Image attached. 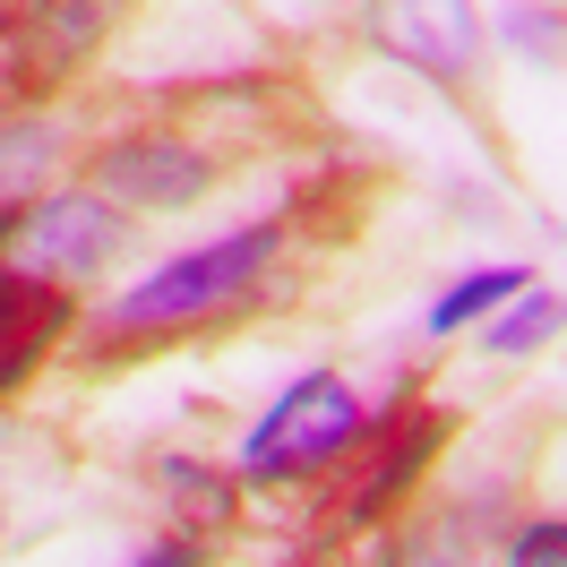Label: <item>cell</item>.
<instances>
[{"mask_svg": "<svg viewBox=\"0 0 567 567\" xmlns=\"http://www.w3.org/2000/svg\"><path fill=\"white\" fill-rule=\"evenodd\" d=\"M284 241H292V224H284V215H258L241 233H215V241L181 249L164 267H146L130 292L104 301L95 344H104V353H138V344L198 336V327H224V319H241V310H258V301L276 292Z\"/></svg>", "mask_w": 567, "mask_h": 567, "instance_id": "cell-1", "label": "cell"}, {"mask_svg": "<svg viewBox=\"0 0 567 567\" xmlns=\"http://www.w3.org/2000/svg\"><path fill=\"white\" fill-rule=\"evenodd\" d=\"M370 439V413H361V395L336 379V370H310V379H292V388L267 404V422L249 430L241 447V473H327V464H344Z\"/></svg>", "mask_w": 567, "mask_h": 567, "instance_id": "cell-2", "label": "cell"}, {"mask_svg": "<svg viewBox=\"0 0 567 567\" xmlns=\"http://www.w3.org/2000/svg\"><path fill=\"white\" fill-rule=\"evenodd\" d=\"M361 43H370L379 61H395V70L464 95V86L482 78L491 27H482L473 0H370V9H361Z\"/></svg>", "mask_w": 567, "mask_h": 567, "instance_id": "cell-3", "label": "cell"}, {"mask_svg": "<svg viewBox=\"0 0 567 567\" xmlns=\"http://www.w3.org/2000/svg\"><path fill=\"white\" fill-rule=\"evenodd\" d=\"M121 249V207L112 198H27L9 215V267L43 284H86Z\"/></svg>", "mask_w": 567, "mask_h": 567, "instance_id": "cell-4", "label": "cell"}, {"mask_svg": "<svg viewBox=\"0 0 567 567\" xmlns=\"http://www.w3.org/2000/svg\"><path fill=\"white\" fill-rule=\"evenodd\" d=\"M86 181L112 207H189V198L215 189V146L173 138V130H138V138H112L86 164Z\"/></svg>", "mask_w": 567, "mask_h": 567, "instance_id": "cell-5", "label": "cell"}, {"mask_svg": "<svg viewBox=\"0 0 567 567\" xmlns=\"http://www.w3.org/2000/svg\"><path fill=\"white\" fill-rule=\"evenodd\" d=\"M112 0H27L18 18H9V35L27 43V78H18V95H35V86H52V78L78 70V52L104 35Z\"/></svg>", "mask_w": 567, "mask_h": 567, "instance_id": "cell-6", "label": "cell"}, {"mask_svg": "<svg viewBox=\"0 0 567 567\" xmlns=\"http://www.w3.org/2000/svg\"><path fill=\"white\" fill-rule=\"evenodd\" d=\"M516 292H533V267H473V276H456L439 301H430V336H456V327H473V319H498Z\"/></svg>", "mask_w": 567, "mask_h": 567, "instance_id": "cell-7", "label": "cell"}, {"mask_svg": "<svg viewBox=\"0 0 567 567\" xmlns=\"http://www.w3.org/2000/svg\"><path fill=\"white\" fill-rule=\"evenodd\" d=\"M559 327H567V292H542V284H533V292H516V301L482 327V353H507V361H516V353H533V344H550Z\"/></svg>", "mask_w": 567, "mask_h": 567, "instance_id": "cell-8", "label": "cell"}, {"mask_svg": "<svg viewBox=\"0 0 567 567\" xmlns=\"http://www.w3.org/2000/svg\"><path fill=\"white\" fill-rule=\"evenodd\" d=\"M52 130H35V121H18V130H0V207H27L35 198V181L52 173Z\"/></svg>", "mask_w": 567, "mask_h": 567, "instance_id": "cell-9", "label": "cell"}, {"mask_svg": "<svg viewBox=\"0 0 567 567\" xmlns=\"http://www.w3.org/2000/svg\"><path fill=\"white\" fill-rule=\"evenodd\" d=\"M507 43H525V52H542V61H567V18H550V9H516V18H507Z\"/></svg>", "mask_w": 567, "mask_h": 567, "instance_id": "cell-10", "label": "cell"}, {"mask_svg": "<svg viewBox=\"0 0 567 567\" xmlns=\"http://www.w3.org/2000/svg\"><path fill=\"white\" fill-rule=\"evenodd\" d=\"M130 567H198V550H189V542H146Z\"/></svg>", "mask_w": 567, "mask_h": 567, "instance_id": "cell-11", "label": "cell"}, {"mask_svg": "<svg viewBox=\"0 0 567 567\" xmlns=\"http://www.w3.org/2000/svg\"><path fill=\"white\" fill-rule=\"evenodd\" d=\"M9 18H18V9H9V0H0V43H9Z\"/></svg>", "mask_w": 567, "mask_h": 567, "instance_id": "cell-12", "label": "cell"}, {"mask_svg": "<svg viewBox=\"0 0 567 567\" xmlns=\"http://www.w3.org/2000/svg\"><path fill=\"white\" fill-rule=\"evenodd\" d=\"M404 567H456V559H404Z\"/></svg>", "mask_w": 567, "mask_h": 567, "instance_id": "cell-13", "label": "cell"}, {"mask_svg": "<svg viewBox=\"0 0 567 567\" xmlns=\"http://www.w3.org/2000/svg\"><path fill=\"white\" fill-rule=\"evenodd\" d=\"M559 567H567V559H559Z\"/></svg>", "mask_w": 567, "mask_h": 567, "instance_id": "cell-14", "label": "cell"}]
</instances>
